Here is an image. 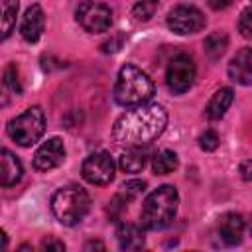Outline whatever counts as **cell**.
Masks as SVG:
<instances>
[{
    "label": "cell",
    "mask_w": 252,
    "mask_h": 252,
    "mask_svg": "<svg viewBox=\"0 0 252 252\" xmlns=\"http://www.w3.org/2000/svg\"><path fill=\"white\" fill-rule=\"evenodd\" d=\"M167 124V112L161 104L144 102L126 110L112 126V140L122 148L152 144Z\"/></svg>",
    "instance_id": "6da1fadb"
},
{
    "label": "cell",
    "mask_w": 252,
    "mask_h": 252,
    "mask_svg": "<svg viewBox=\"0 0 252 252\" xmlns=\"http://www.w3.org/2000/svg\"><path fill=\"white\" fill-rule=\"evenodd\" d=\"M179 195L173 185H161L154 189L140 211V224L148 230H161L171 224L177 215Z\"/></svg>",
    "instance_id": "7a4b0ae2"
},
{
    "label": "cell",
    "mask_w": 252,
    "mask_h": 252,
    "mask_svg": "<svg viewBox=\"0 0 252 252\" xmlns=\"http://www.w3.org/2000/svg\"><path fill=\"white\" fill-rule=\"evenodd\" d=\"M154 91L156 87L152 79L136 65L126 63L116 77L114 98L122 106H138V104L148 102L154 96Z\"/></svg>",
    "instance_id": "3957f363"
},
{
    "label": "cell",
    "mask_w": 252,
    "mask_h": 252,
    "mask_svg": "<svg viewBox=\"0 0 252 252\" xmlns=\"http://www.w3.org/2000/svg\"><path fill=\"white\" fill-rule=\"evenodd\" d=\"M91 209L89 193L79 185H67L53 193L51 197V213L65 226L79 224Z\"/></svg>",
    "instance_id": "277c9868"
},
{
    "label": "cell",
    "mask_w": 252,
    "mask_h": 252,
    "mask_svg": "<svg viewBox=\"0 0 252 252\" xmlns=\"http://www.w3.org/2000/svg\"><path fill=\"white\" fill-rule=\"evenodd\" d=\"M43 132H45V114L39 106H30L8 122V136L24 148L33 146L43 136Z\"/></svg>",
    "instance_id": "5b68a950"
},
{
    "label": "cell",
    "mask_w": 252,
    "mask_h": 252,
    "mask_svg": "<svg viewBox=\"0 0 252 252\" xmlns=\"http://www.w3.org/2000/svg\"><path fill=\"white\" fill-rule=\"evenodd\" d=\"M195 75H197V67H195V61L187 55V53H179L175 55L169 65H167V71H165V83L169 87V91L181 94L185 91L191 89L193 81H195Z\"/></svg>",
    "instance_id": "8992f818"
},
{
    "label": "cell",
    "mask_w": 252,
    "mask_h": 252,
    "mask_svg": "<svg viewBox=\"0 0 252 252\" xmlns=\"http://www.w3.org/2000/svg\"><path fill=\"white\" fill-rule=\"evenodd\" d=\"M77 22L89 33H102L112 24V12L108 6L100 4V2L85 0L77 8Z\"/></svg>",
    "instance_id": "52a82bcc"
},
{
    "label": "cell",
    "mask_w": 252,
    "mask_h": 252,
    "mask_svg": "<svg viewBox=\"0 0 252 252\" xmlns=\"http://www.w3.org/2000/svg\"><path fill=\"white\" fill-rule=\"evenodd\" d=\"M83 179L91 185H108L114 179V161L106 152L91 154L81 165Z\"/></svg>",
    "instance_id": "ba28073f"
},
{
    "label": "cell",
    "mask_w": 252,
    "mask_h": 252,
    "mask_svg": "<svg viewBox=\"0 0 252 252\" xmlns=\"http://www.w3.org/2000/svg\"><path fill=\"white\" fill-rule=\"evenodd\" d=\"M167 28L179 35L197 33L205 28V16L195 6H177L167 14Z\"/></svg>",
    "instance_id": "9c48e42d"
},
{
    "label": "cell",
    "mask_w": 252,
    "mask_h": 252,
    "mask_svg": "<svg viewBox=\"0 0 252 252\" xmlns=\"http://www.w3.org/2000/svg\"><path fill=\"white\" fill-rule=\"evenodd\" d=\"M65 159V146L59 138H49L47 142H43L35 156H33V167L37 171H49L53 167H57L61 161Z\"/></svg>",
    "instance_id": "30bf717a"
},
{
    "label": "cell",
    "mask_w": 252,
    "mask_h": 252,
    "mask_svg": "<svg viewBox=\"0 0 252 252\" xmlns=\"http://www.w3.org/2000/svg\"><path fill=\"white\" fill-rule=\"evenodd\" d=\"M43 28H45V14L41 10L39 4H33L26 10L24 18H22V26H20V33L26 41L30 43H35L41 33H43Z\"/></svg>",
    "instance_id": "8fae6325"
},
{
    "label": "cell",
    "mask_w": 252,
    "mask_h": 252,
    "mask_svg": "<svg viewBox=\"0 0 252 252\" xmlns=\"http://www.w3.org/2000/svg\"><path fill=\"white\" fill-rule=\"evenodd\" d=\"M228 77L238 85H252V47H242L228 63Z\"/></svg>",
    "instance_id": "7c38bea8"
},
{
    "label": "cell",
    "mask_w": 252,
    "mask_h": 252,
    "mask_svg": "<svg viewBox=\"0 0 252 252\" xmlns=\"http://www.w3.org/2000/svg\"><path fill=\"white\" fill-rule=\"evenodd\" d=\"M242 232H244V220L240 215L236 213H226L222 215L220 222H219V236L224 244L234 246L242 240Z\"/></svg>",
    "instance_id": "4fadbf2b"
},
{
    "label": "cell",
    "mask_w": 252,
    "mask_h": 252,
    "mask_svg": "<svg viewBox=\"0 0 252 252\" xmlns=\"http://www.w3.org/2000/svg\"><path fill=\"white\" fill-rule=\"evenodd\" d=\"M116 238L122 250H140L144 248V242H146L142 226L134 222H122L116 230Z\"/></svg>",
    "instance_id": "5bb4252c"
},
{
    "label": "cell",
    "mask_w": 252,
    "mask_h": 252,
    "mask_svg": "<svg viewBox=\"0 0 252 252\" xmlns=\"http://www.w3.org/2000/svg\"><path fill=\"white\" fill-rule=\"evenodd\" d=\"M232 98H234V93L232 89L228 87H222L219 91H215V94L211 96V100L207 102L205 106V116L209 120H219L224 116V112L228 110V106L232 104Z\"/></svg>",
    "instance_id": "9a60e30c"
},
{
    "label": "cell",
    "mask_w": 252,
    "mask_h": 252,
    "mask_svg": "<svg viewBox=\"0 0 252 252\" xmlns=\"http://www.w3.org/2000/svg\"><path fill=\"white\" fill-rule=\"evenodd\" d=\"M22 163L20 159L10 152V150H2V158H0V177H2V185L4 187H12L22 179Z\"/></svg>",
    "instance_id": "2e32d148"
},
{
    "label": "cell",
    "mask_w": 252,
    "mask_h": 252,
    "mask_svg": "<svg viewBox=\"0 0 252 252\" xmlns=\"http://www.w3.org/2000/svg\"><path fill=\"white\" fill-rule=\"evenodd\" d=\"M146 150L144 146H138V148H126V152L120 156V169L126 171V173H138L144 169L146 165Z\"/></svg>",
    "instance_id": "e0dca14e"
},
{
    "label": "cell",
    "mask_w": 252,
    "mask_h": 252,
    "mask_svg": "<svg viewBox=\"0 0 252 252\" xmlns=\"http://www.w3.org/2000/svg\"><path fill=\"white\" fill-rule=\"evenodd\" d=\"M179 165V159H177V154L171 152V150H161L154 156L152 159V167L158 175H167L171 171H175Z\"/></svg>",
    "instance_id": "ac0fdd59"
},
{
    "label": "cell",
    "mask_w": 252,
    "mask_h": 252,
    "mask_svg": "<svg viewBox=\"0 0 252 252\" xmlns=\"http://www.w3.org/2000/svg\"><path fill=\"white\" fill-rule=\"evenodd\" d=\"M226 45H228V35L224 32H215L205 39V51L213 61L222 57V53L226 51Z\"/></svg>",
    "instance_id": "d6986e66"
},
{
    "label": "cell",
    "mask_w": 252,
    "mask_h": 252,
    "mask_svg": "<svg viewBox=\"0 0 252 252\" xmlns=\"http://www.w3.org/2000/svg\"><path fill=\"white\" fill-rule=\"evenodd\" d=\"M2 4V39H6L14 26H16V16H18V0H0Z\"/></svg>",
    "instance_id": "ffe728a7"
},
{
    "label": "cell",
    "mask_w": 252,
    "mask_h": 252,
    "mask_svg": "<svg viewBox=\"0 0 252 252\" xmlns=\"http://www.w3.org/2000/svg\"><path fill=\"white\" fill-rule=\"evenodd\" d=\"M158 10V0H140L132 8V18L136 22H148Z\"/></svg>",
    "instance_id": "44dd1931"
},
{
    "label": "cell",
    "mask_w": 252,
    "mask_h": 252,
    "mask_svg": "<svg viewBox=\"0 0 252 252\" xmlns=\"http://www.w3.org/2000/svg\"><path fill=\"white\" fill-rule=\"evenodd\" d=\"M146 189V183L140 181V179H132V181H126L122 187H120V195L126 199V201H134L138 195H142Z\"/></svg>",
    "instance_id": "7402d4cb"
},
{
    "label": "cell",
    "mask_w": 252,
    "mask_h": 252,
    "mask_svg": "<svg viewBox=\"0 0 252 252\" xmlns=\"http://www.w3.org/2000/svg\"><path fill=\"white\" fill-rule=\"evenodd\" d=\"M219 134L215 132V130H205L201 136H199V146H201V150H205V152H213V150H217V146H219Z\"/></svg>",
    "instance_id": "603a6c76"
},
{
    "label": "cell",
    "mask_w": 252,
    "mask_h": 252,
    "mask_svg": "<svg viewBox=\"0 0 252 252\" xmlns=\"http://www.w3.org/2000/svg\"><path fill=\"white\" fill-rule=\"evenodd\" d=\"M4 83H6V87L12 93H16V94L22 93V87H20V81H18V71H16L14 65H8L6 67V71H4Z\"/></svg>",
    "instance_id": "cb8c5ba5"
},
{
    "label": "cell",
    "mask_w": 252,
    "mask_h": 252,
    "mask_svg": "<svg viewBox=\"0 0 252 252\" xmlns=\"http://www.w3.org/2000/svg\"><path fill=\"white\" fill-rule=\"evenodd\" d=\"M238 30H240V33H242L244 37L252 39V8H248V10H244V12L240 14Z\"/></svg>",
    "instance_id": "d4e9b609"
},
{
    "label": "cell",
    "mask_w": 252,
    "mask_h": 252,
    "mask_svg": "<svg viewBox=\"0 0 252 252\" xmlns=\"http://www.w3.org/2000/svg\"><path fill=\"white\" fill-rule=\"evenodd\" d=\"M41 250H65V244L61 240H55L53 236H47L41 240Z\"/></svg>",
    "instance_id": "484cf974"
},
{
    "label": "cell",
    "mask_w": 252,
    "mask_h": 252,
    "mask_svg": "<svg viewBox=\"0 0 252 252\" xmlns=\"http://www.w3.org/2000/svg\"><path fill=\"white\" fill-rule=\"evenodd\" d=\"M240 173H242V177L244 179H252V159H248V161H244L242 165H240Z\"/></svg>",
    "instance_id": "4316f807"
},
{
    "label": "cell",
    "mask_w": 252,
    "mask_h": 252,
    "mask_svg": "<svg viewBox=\"0 0 252 252\" xmlns=\"http://www.w3.org/2000/svg\"><path fill=\"white\" fill-rule=\"evenodd\" d=\"M207 4H209L211 8H215V10H222V8L230 6L232 0H207Z\"/></svg>",
    "instance_id": "83f0119b"
},
{
    "label": "cell",
    "mask_w": 252,
    "mask_h": 252,
    "mask_svg": "<svg viewBox=\"0 0 252 252\" xmlns=\"http://www.w3.org/2000/svg\"><path fill=\"white\" fill-rule=\"evenodd\" d=\"M93 248L104 250V244H102V242H89V244H85V250H93Z\"/></svg>",
    "instance_id": "f1b7e54d"
},
{
    "label": "cell",
    "mask_w": 252,
    "mask_h": 252,
    "mask_svg": "<svg viewBox=\"0 0 252 252\" xmlns=\"http://www.w3.org/2000/svg\"><path fill=\"white\" fill-rule=\"evenodd\" d=\"M250 234H252V220H250Z\"/></svg>",
    "instance_id": "f546056e"
}]
</instances>
